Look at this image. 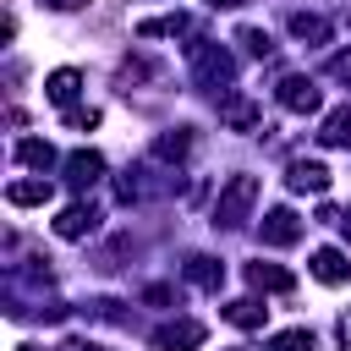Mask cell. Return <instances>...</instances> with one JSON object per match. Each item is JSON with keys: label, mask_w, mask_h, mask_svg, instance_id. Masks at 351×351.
Instances as JSON below:
<instances>
[{"label": "cell", "mask_w": 351, "mask_h": 351, "mask_svg": "<svg viewBox=\"0 0 351 351\" xmlns=\"http://www.w3.org/2000/svg\"><path fill=\"white\" fill-rule=\"evenodd\" d=\"M258 176H230L225 186H219V197H214V225L219 230H236L247 214H252V203H258Z\"/></svg>", "instance_id": "obj_1"}, {"label": "cell", "mask_w": 351, "mask_h": 351, "mask_svg": "<svg viewBox=\"0 0 351 351\" xmlns=\"http://www.w3.org/2000/svg\"><path fill=\"white\" fill-rule=\"evenodd\" d=\"M186 60H192V77H197V88H208V93H219V88L236 77V60H230V49H219V44H208V38L186 44Z\"/></svg>", "instance_id": "obj_2"}, {"label": "cell", "mask_w": 351, "mask_h": 351, "mask_svg": "<svg viewBox=\"0 0 351 351\" xmlns=\"http://www.w3.org/2000/svg\"><path fill=\"white\" fill-rule=\"evenodd\" d=\"M99 230V208L93 203H66L60 214H55V236L60 241H82V236H93Z\"/></svg>", "instance_id": "obj_3"}, {"label": "cell", "mask_w": 351, "mask_h": 351, "mask_svg": "<svg viewBox=\"0 0 351 351\" xmlns=\"http://www.w3.org/2000/svg\"><path fill=\"white\" fill-rule=\"evenodd\" d=\"M203 335H208V329H203L197 318H176V324H159V329H154V346H159V351H192V346H203Z\"/></svg>", "instance_id": "obj_4"}, {"label": "cell", "mask_w": 351, "mask_h": 351, "mask_svg": "<svg viewBox=\"0 0 351 351\" xmlns=\"http://www.w3.org/2000/svg\"><path fill=\"white\" fill-rule=\"evenodd\" d=\"M258 236H263L269 247H291V241H302V219H296L291 208H269V214L258 219Z\"/></svg>", "instance_id": "obj_5"}, {"label": "cell", "mask_w": 351, "mask_h": 351, "mask_svg": "<svg viewBox=\"0 0 351 351\" xmlns=\"http://www.w3.org/2000/svg\"><path fill=\"white\" fill-rule=\"evenodd\" d=\"M280 104L291 110V115H313L318 110V88H313V77H280Z\"/></svg>", "instance_id": "obj_6"}, {"label": "cell", "mask_w": 351, "mask_h": 351, "mask_svg": "<svg viewBox=\"0 0 351 351\" xmlns=\"http://www.w3.org/2000/svg\"><path fill=\"white\" fill-rule=\"evenodd\" d=\"M285 186L318 197V192H329V170H324L318 159H291V165H285Z\"/></svg>", "instance_id": "obj_7"}, {"label": "cell", "mask_w": 351, "mask_h": 351, "mask_svg": "<svg viewBox=\"0 0 351 351\" xmlns=\"http://www.w3.org/2000/svg\"><path fill=\"white\" fill-rule=\"evenodd\" d=\"M99 176H104V154H93V148H77V154H66V181H71L77 192H88Z\"/></svg>", "instance_id": "obj_8"}, {"label": "cell", "mask_w": 351, "mask_h": 351, "mask_svg": "<svg viewBox=\"0 0 351 351\" xmlns=\"http://www.w3.org/2000/svg\"><path fill=\"white\" fill-rule=\"evenodd\" d=\"M219 121L230 126V132H258V121H263V110L247 99V93H230L225 104H219Z\"/></svg>", "instance_id": "obj_9"}, {"label": "cell", "mask_w": 351, "mask_h": 351, "mask_svg": "<svg viewBox=\"0 0 351 351\" xmlns=\"http://www.w3.org/2000/svg\"><path fill=\"white\" fill-rule=\"evenodd\" d=\"M313 274H318L324 285H346V280H351V263H346L340 247H318V252H313Z\"/></svg>", "instance_id": "obj_10"}, {"label": "cell", "mask_w": 351, "mask_h": 351, "mask_svg": "<svg viewBox=\"0 0 351 351\" xmlns=\"http://www.w3.org/2000/svg\"><path fill=\"white\" fill-rule=\"evenodd\" d=\"M318 143H324V148H351V104H340V110H329V115H324Z\"/></svg>", "instance_id": "obj_11"}, {"label": "cell", "mask_w": 351, "mask_h": 351, "mask_svg": "<svg viewBox=\"0 0 351 351\" xmlns=\"http://www.w3.org/2000/svg\"><path fill=\"white\" fill-rule=\"evenodd\" d=\"M247 280H252L258 291H296V274L280 269V263H247Z\"/></svg>", "instance_id": "obj_12"}, {"label": "cell", "mask_w": 351, "mask_h": 351, "mask_svg": "<svg viewBox=\"0 0 351 351\" xmlns=\"http://www.w3.org/2000/svg\"><path fill=\"white\" fill-rule=\"evenodd\" d=\"M77 88H82V77H77L71 66H60V71H49V77H44V99H49V104H71V99H77Z\"/></svg>", "instance_id": "obj_13"}, {"label": "cell", "mask_w": 351, "mask_h": 351, "mask_svg": "<svg viewBox=\"0 0 351 351\" xmlns=\"http://www.w3.org/2000/svg\"><path fill=\"white\" fill-rule=\"evenodd\" d=\"M186 148H192V132H186V126H176V132H159V137H154V159H159V165L186 159Z\"/></svg>", "instance_id": "obj_14"}, {"label": "cell", "mask_w": 351, "mask_h": 351, "mask_svg": "<svg viewBox=\"0 0 351 351\" xmlns=\"http://www.w3.org/2000/svg\"><path fill=\"white\" fill-rule=\"evenodd\" d=\"M49 197H55L49 181H11V186H5V203H16V208H38V203H49Z\"/></svg>", "instance_id": "obj_15"}, {"label": "cell", "mask_w": 351, "mask_h": 351, "mask_svg": "<svg viewBox=\"0 0 351 351\" xmlns=\"http://www.w3.org/2000/svg\"><path fill=\"white\" fill-rule=\"evenodd\" d=\"M186 280H192L197 291H219V285H225V263H219V258H186Z\"/></svg>", "instance_id": "obj_16"}, {"label": "cell", "mask_w": 351, "mask_h": 351, "mask_svg": "<svg viewBox=\"0 0 351 351\" xmlns=\"http://www.w3.org/2000/svg\"><path fill=\"white\" fill-rule=\"evenodd\" d=\"M16 159H22L27 170H38V176H44V170L55 165V148H49L44 137H22V143H16Z\"/></svg>", "instance_id": "obj_17"}, {"label": "cell", "mask_w": 351, "mask_h": 351, "mask_svg": "<svg viewBox=\"0 0 351 351\" xmlns=\"http://www.w3.org/2000/svg\"><path fill=\"white\" fill-rule=\"evenodd\" d=\"M263 313H269V307H258L252 296H236V302H225V318H230L236 329H263Z\"/></svg>", "instance_id": "obj_18"}, {"label": "cell", "mask_w": 351, "mask_h": 351, "mask_svg": "<svg viewBox=\"0 0 351 351\" xmlns=\"http://www.w3.org/2000/svg\"><path fill=\"white\" fill-rule=\"evenodd\" d=\"M291 33H296L302 44H324V38H329V22L313 16V11H296V16H291Z\"/></svg>", "instance_id": "obj_19"}, {"label": "cell", "mask_w": 351, "mask_h": 351, "mask_svg": "<svg viewBox=\"0 0 351 351\" xmlns=\"http://www.w3.org/2000/svg\"><path fill=\"white\" fill-rule=\"evenodd\" d=\"M137 33L143 38H165V33H186V16L176 11V16H148V22H137Z\"/></svg>", "instance_id": "obj_20"}, {"label": "cell", "mask_w": 351, "mask_h": 351, "mask_svg": "<svg viewBox=\"0 0 351 351\" xmlns=\"http://www.w3.org/2000/svg\"><path fill=\"white\" fill-rule=\"evenodd\" d=\"M263 351H313V329H285V335H274Z\"/></svg>", "instance_id": "obj_21"}, {"label": "cell", "mask_w": 351, "mask_h": 351, "mask_svg": "<svg viewBox=\"0 0 351 351\" xmlns=\"http://www.w3.org/2000/svg\"><path fill=\"white\" fill-rule=\"evenodd\" d=\"M236 44H247V55H269V49H274V38H269L263 27H241Z\"/></svg>", "instance_id": "obj_22"}, {"label": "cell", "mask_w": 351, "mask_h": 351, "mask_svg": "<svg viewBox=\"0 0 351 351\" xmlns=\"http://www.w3.org/2000/svg\"><path fill=\"white\" fill-rule=\"evenodd\" d=\"M115 197H121V203H137V197H143V181H137V176L126 170V176L115 181Z\"/></svg>", "instance_id": "obj_23"}, {"label": "cell", "mask_w": 351, "mask_h": 351, "mask_svg": "<svg viewBox=\"0 0 351 351\" xmlns=\"http://www.w3.org/2000/svg\"><path fill=\"white\" fill-rule=\"evenodd\" d=\"M329 77L335 82H351V49H335L329 55Z\"/></svg>", "instance_id": "obj_24"}, {"label": "cell", "mask_w": 351, "mask_h": 351, "mask_svg": "<svg viewBox=\"0 0 351 351\" xmlns=\"http://www.w3.org/2000/svg\"><path fill=\"white\" fill-rule=\"evenodd\" d=\"M66 121H71L77 132H93V126H99V110H93V104H88V110H66Z\"/></svg>", "instance_id": "obj_25"}, {"label": "cell", "mask_w": 351, "mask_h": 351, "mask_svg": "<svg viewBox=\"0 0 351 351\" xmlns=\"http://www.w3.org/2000/svg\"><path fill=\"white\" fill-rule=\"evenodd\" d=\"M340 346L351 351V318H340Z\"/></svg>", "instance_id": "obj_26"}, {"label": "cell", "mask_w": 351, "mask_h": 351, "mask_svg": "<svg viewBox=\"0 0 351 351\" xmlns=\"http://www.w3.org/2000/svg\"><path fill=\"white\" fill-rule=\"evenodd\" d=\"M55 11H77V5H88V0H49Z\"/></svg>", "instance_id": "obj_27"}, {"label": "cell", "mask_w": 351, "mask_h": 351, "mask_svg": "<svg viewBox=\"0 0 351 351\" xmlns=\"http://www.w3.org/2000/svg\"><path fill=\"white\" fill-rule=\"evenodd\" d=\"M66 351H104V346H88V340H77V346H66Z\"/></svg>", "instance_id": "obj_28"}, {"label": "cell", "mask_w": 351, "mask_h": 351, "mask_svg": "<svg viewBox=\"0 0 351 351\" xmlns=\"http://www.w3.org/2000/svg\"><path fill=\"white\" fill-rule=\"evenodd\" d=\"M208 5H214V11H219V5H241V0H208Z\"/></svg>", "instance_id": "obj_29"}, {"label": "cell", "mask_w": 351, "mask_h": 351, "mask_svg": "<svg viewBox=\"0 0 351 351\" xmlns=\"http://www.w3.org/2000/svg\"><path fill=\"white\" fill-rule=\"evenodd\" d=\"M340 225H346V236H351V208H346V214H340Z\"/></svg>", "instance_id": "obj_30"}, {"label": "cell", "mask_w": 351, "mask_h": 351, "mask_svg": "<svg viewBox=\"0 0 351 351\" xmlns=\"http://www.w3.org/2000/svg\"><path fill=\"white\" fill-rule=\"evenodd\" d=\"M16 351H38V346H16Z\"/></svg>", "instance_id": "obj_31"}]
</instances>
